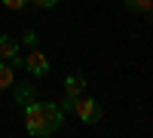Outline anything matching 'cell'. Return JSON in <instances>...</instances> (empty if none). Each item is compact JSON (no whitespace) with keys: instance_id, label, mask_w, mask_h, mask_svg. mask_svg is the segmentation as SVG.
Returning <instances> with one entry per match:
<instances>
[{"instance_id":"3957f363","label":"cell","mask_w":153,"mask_h":138,"mask_svg":"<svg viewBox=\"0 0 153 138\" xmlns=\"http://www.w3.org/2000/svg\"><path fill=\"white\" fill-rule=\"evenodd\" d=\"M25 68H28L31 74H37V77H46V74H49V58H46L40 49L34 46V52L25 58Z\"/></svg>"},{"instance_id":"277c9868","label":"cell","mask_w":153,"mask_h":138,"mask_svg":"<svg viewBox=\"0 0 153 138\" xmlns=\"http://www.w3.org/2000/svg\"><path fill=\"white\" fill-rule=\"evenodd\" d=\"M65 92L74 95V98L83 95V92H86V77H83V74H71V77L65 80Z\"/></svg>"},{"instance_id":"9c48e42d","label":"cell","mask_w":153,"mask_h":138,"mask_svg":"<svg viewBox=\"0 0 153 138\" xmlns=\"http://www.w3.org/2000/svg\"><path fill=\"white\" fill-rule=\"evenodd\" d=\"M0 3H3L6 9H22L25 3H28V0H0Z\"/></svg>"},{"instance_id":"ba28073f","label":"cell","mask_w":153,"mask_h":138,"mask_svg":"<svg viewBox=\"0 0 153 138\" xmlns=\"http://www.w3.org/2000/svg\"><path fill=\"white\" fill-rule=\"evenodd\" d=\"M123 3L129 6V9H135V12H144V16H147V12H150V6H153V0H123Z\"/></svg>"},{"instance_id":"6da1fadb","label":"cell","mask_w":153,"mask_h":138,"mask_svg":"<svg viewBox=\"0 0 153 138\" xmlns=\"http://www.w3.org/2000/svg\"><path fill=\"white\" fill-rule=\"evenodd\" d=\"M25 126H28L31 135L37 138H46V135H55L61 126V107L52 101H28L25 104Z\"/></svg>"},{"instance_id":"7a4b0ae2","label":"cell","mask_w":153,"mask_h":138,"mask_svg":"<svg viewBox=\"0 0 153 138\" xmlns=\"http://www.w3.org/2000/svg\"><path fill=\"white\" fill-rule=\"evenodd\" d=\"M74 114L80 117L86 126H95V123L101 120V104L83 92V95H76V101H74Z\"/></svg>"},{"instance_id":"8fae6325","label":"cell","mask_w":153,"mask_h":138,"mask_svg":"<svg viewBox=\"0 0 153 138\" xmlns=\"http://www.w3.org/2000/svg\"><path fill=\"white\" fill-rule=\"evenodd\" d=\"M31 3H37V6H43V9H49V6H55L58 0H31Z\"/></svg>"},{"instance_id":"30bf717a","label":"cell","mask_w":153,"mask_h":138,"mask_svg":"<svg viewBox=\"0 0 153 138\" xmlns=\"http://www.w3.org/2000/svg\"><path fill=\"white\" fill-rule=\"evenodd\" d=\"M74 101H76V98H74V95H68V98H65V101H61V104H58V107H61V114H65V110H74Z\"/></svg>"},{"instance_id":"8992f818","label":"cell","mask_w":153,"mask_h":138,"mask_svg":"<svg viewBox=\"0 0 153 138\" xmlns=\"http://www.w3.org/2000/svg\"><path fill=\"white\" fill-rule=\"evenodd\" d=\"M12 98H16L19 104H28V101H34V98H37V89H34L31 83H19V86H16V95H12Z\"/></svg>"},{"instance_id":"5b68a950","label":"cell","mask_w":153,"mask_h":138,"mask_svg":"<svg viewBox=\"0 0 153 138\" xmlns=\"http://www.w3.org/2000/svg\"><path fill=\"white\" fill-rule=\"evenodd\" d=\"M19 55V43L16 40H12V37H0V58H3V61H12V58H16Z\"/></svg>"},{"instance_id":"7c38bea8","label":"cell","mask_w":153,"mask_h":138,"mask_svg":"<svg viewBox=\"0 0 153 138\" xmlns=\"http://www.w3.org/2000/svg\"><path fill=\"white\" fill-rule=\"evenodd\" d=\"M25 43H31V46H37V34H34V31H25Z\"/></svg>"},{"instance_id":"52a82bcc","label":"cell","mask_w":153,"mask_h":138,"mask_svg":"<svg viewBox=\"0 0 153 138\" xmlns=\"http://www.w3.org/2000/svg\"><path fill=\"white\" fill-rule=\"evenodd\" d=\"M12 71H16V68L0 58V89H9V86H12Z\"/></svg>"}]
</instances>
